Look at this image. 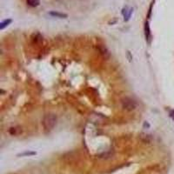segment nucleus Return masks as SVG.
<instances>
[{"label": "nucleus", "mask_w": 174, "mask_h": 174, "mask_svg": "<svg viewBox=\"0 0 174 174\" xmlns=\"http://www.w3.org/2000/svg\"><path fill=\"white\" fill-rule=\"evenodd\" d=\"M42 124L45 131H51L57 124V117L54 114H46L44 117Z\"/></svg>", "instance_id": "nucleus-1"}, {"label": "nucleus", "mask_w": 174, "mask_h": 174, "mask_svg": "<svg viewBox=\"0 0 174 174\" xmlns=\"http://www.w3.org/2000/svg\"><path fill=\"white\" fill-rule=\"evenodd\" d=\"M122 107L126 111H133L137 107V103L130 98H124L121 101Z\"/></svg>", "instance_id": "nucleus-2"}, {"label": "nucleus", "mask_w": 174, "mask_h": 174, "mask_svg": "<svg viewBox=\"0 0 174 174\" xmlns=\"http://www.w3.org/2000/svg\"><path fill=\"white\" fill-rule=\"evenodd\" d=\"M132 11H133V10L131 8L129 9V10H127V8H124L123 10V12L122 13L124 15V21H128L129 20V18H130Z\"/></svg>", "instance_id": "nucleus-3"}, {"label": "nucleus", "mask_w": 174, "mask_h": 174, "mask_svg": "<svg viewBox=\"0 0 174 174\" xmlns=\"http://www.w3.org/2000/svg\"><path fill=\"white\" fill-rule=\"evenodd\" d=\"M26 3L31 7H37L40 4V0H26Z\"/></svg>", "instance_id": "nucleus-4"}, {"label": "nucleus", "mask_w": 174, "mask_h": 174, "mask_svg": "<svg viewBox=\"0 0 174 174\" xmlns=\"http://www.w3.org/2000/svg\"><path fill=\"white\" fill-rule=\"evenodd\" d=\"M11 22H12L11 19H5L4 21H3V22L0 24V29H1V30L4 29V28H5L6 26H8Z\"/></svg>", "instance_id": "nucleus-5"}, {"label": "nucleus", "mask_w": 174, "mask_h": 174, "mask_svg": "<svg viewBox=\"0 0 174 174\" xmlns=\"http://www.w3.org/2000/svg\"><path fill=\"white\" fill-rule=\"evenodd\" d=\"M145 29H146V39H147V40H149V39H150V38H151V32H150V27H149V24H148V22L146 23Z\"/></svg>", "instance_id": "nucleus-6"}, {"label": "nucleus", "mask_w": 174, "mask_h": 174, "mask_svg": "<svg viewBox=\"0 0 174 174\" xmlns=\"http://www.w3.org/2000/svg\"><path fill=\"white\" fill-rule=\"evenodd\" d=\"M99 50H100V52H101V54L104 56V58H109V56H110V54H109V52L108 51L106 50V48L105 47H100L99 48Z\"/></svg>", "instance_id": "nucleus-7"}, {"label": "nucleus", "mask_w": 174, "mask_h": 174, "mask_svg": "<svg viewBox=\"0 0 174 174\" xmlns=\"http://www.w3.org/2000/svg\"><path fill=\"white\" fill-rule=\"evenodd\" d=\"M50 15L52 16H54V17H66L67 15L66 14H63V13H59V12H54V11H52L50 12Z\"/></svg>", "instance_id": "nucleus-8"}, {"label": "nucleus", "mask_w": 174, "mask_h": 174, "mask_svg": "<svg viewBox=\"0 0 174 174\" xmlns=\"http://www.w3.org/2000/svg\"><path fill=\"white\" fill-rule=\"evenodd\" d=\"M36 154V152H24V153H21V154H19L18 156H31V155H35Z\"/></svg>", "instance_id": "nucleus-9"}, {"label": "nucleus", "mask_w": 174, "mask_h": 174, "mask_svg": "<svg viewBox=\"0 0 174 174\" xmlns=\"http://www.w3.org/2000/svg\"><path fill=\"white\" fill-rule=\"evenodd\" d=\"M169 115H170V117H171V118L174 121V110L172 111H171L170 112H169Z\"/></svg>", "instance_id": "nucleus-10"}]
</instances>
